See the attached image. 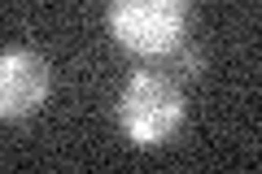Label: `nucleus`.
<instances>
[{
    "label": "nucleus",
    "instance_id": "2",
    "mask_svg": "<svg viewBox=\"0 0 262 174\" xmlns=\"http://www.w3.org/2000/svg\"><path fill=\"white\" fill-rule=\"evenodd\" d=\"M188 27V0H110L105 31L131 57H166L179 53Z\"/></svg>",
    "mask_w": 262,
    "mask_h": 174
},
{
    "label": "nucleus",
    "instance_id": "4",
    "mask_svg": "<svg viewBox=\"0 0 262 174\" xmlns=\"http://www.w3.org/2000/svg\"><path fill=\"white\" fill-rule=\"evenodd\" d=\"M184 74H201V57L196 53H184Z\"/></svg>",
    "mask_w": 262,
    "mask_h": 174
},
{
    "label": "nucleus",
    "instance_id": "3",
    "mask_svg": "<svg viewBox=\"0 0 262 174\" xmlns=\"http://www.w3.org/2000/svg\"><path fill=\"white\" fill-rule=\"evenodd\" d=\"M48 61L31 48H5L0 53V122L31 118L48 101Z\"/></svg>",
    "mask_w": 262,
    "mask_h": 174
},
{
    "label": "nucleus",
    "instance_id": "1",
    "mask_svg": "<svg viewBox=\"0 0 262 174\" xmlns=\"http://www.w3.org/2000/svg\"><path fill=\"white\" fill-rule=\"evenodd\" d=\"M118 127L131 144L162 148L184 127V92L179 83L153 70H136L118 96Z\"/></svg>",
    "mask_w": 262,
    "mask_h": 174
}]
</instances>
